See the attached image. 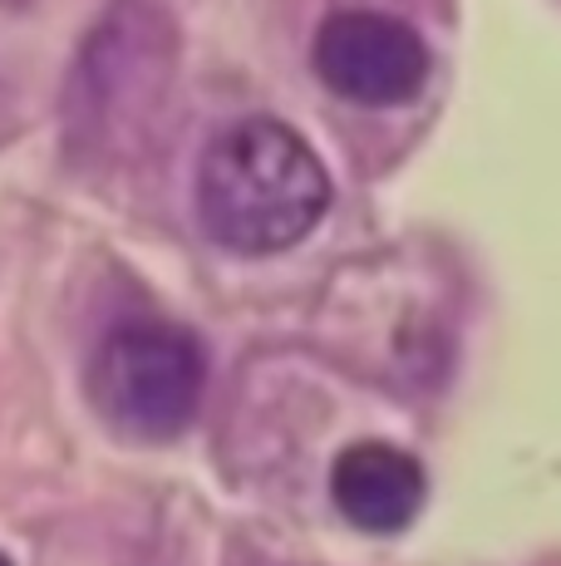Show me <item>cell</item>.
Masks as SVG:
<instances>
[{"label":"cell","instance_id":"1","mask_svg":"<svg viewBox=\"0 0 561 566\" xmlns=\"http://www.w3.org/2000/svg\"><path fill=\"white\" fill-rule=\"evenodd\" d=\"M326 207V163L280 118H242L222 128L198 163V217L226 252H286L316 232Z\"/></svg>","mask_w":561,"mask_h":566},{"label":"cell","instance_id":"2","mask_svg":"<svg viewBox=\"0 0 561 566\" xmlns=\"http://www.w3.org/2000/svg\"><path fill=\"white\" fill-rule=\"evenodd\" d=\"M202 345L178 325H124L89 365V399L134 439L182 433L202 405Z\"/></svg>","mask_w":561,"mask_h":566},{"label":"cell","instance_id":"5","mask_svg":"<svg viewBox=\"0 0 561 566\" xmlns=\"http://www.w3.org/2000/svg\"><path fill=\"white\" fill-rule=\"evenodd\" d=\"M0 566H10V557H6V552H0Z\"/></svg>","mask_w":561,"mask_h":566},{"label":"cell","instance_id":"3","mask_svg":"<svg viewBox=\"0 0 561 566\" xmlns=\"http://www.w3.org/2000/svg\"><path fill=\"white\" fill-rule=\"evenodd\" d=\"M320 84L360 108H399L428 84V45L384 10H336L320 20L310 50Z\"/></svg>","mask_w":561,"mask_h":566},{"label":"cell","instance_id":"4","mask_svg":"<svg viewBox=\"0 0 561 566\" xmlns=\"http://www.w3.org/2000/svg\"><path fill=\"white\" fill-rule=\"evenodd\" d=\"M330 497H336L340 517L350 527L390 537V532H404L419 517V507L428 497V478L414 453L364 439L350 443L330 468Z\"/></svg>","mask_w":561,"mask_h":566}]
</instances>
